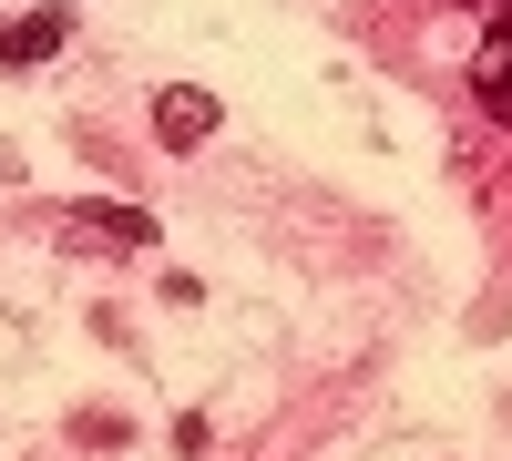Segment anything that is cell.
Masks as SVG:
<instances>
[{
	"label": "cell",
	"mask_w": 512,
	"mask_h": 461,
	"mask_svg": "<svg viewBox=\"0 0 512 461\" xmlns=\"http://www.w3.org/2000/svg\"><path fill=\"white\" fill-rule=\"evenodd\" d=\"M52 236L62 246H82V257H93V246H103V257H154V216H144V205H62V216H52Z\"/></svg>",
	"instance_id": "1"
},
{
	"label": "cell",
	"mask_w": 512,
	"mask_h": 461,
	"mask_svg": "<svg viewBox=\"0 0 512 461\" xmlns=\"http://www.w3.org/2000/svg\"><path fill=\"white\" fill-rule=\"evenodd\" d=\"M216 123H226V103L216 93H205V82H164V93H154V144H205V134H216Z\"/></svg>",
	"instance_id": "2"
},
{
	"label": "cell",
	"mask_w": 512,
	"mask_h": 461,
	"mask_svg": "<svg viewBox=\"0 0 512 461\" xmlns=\"http://www.w3.org/2000/svg\"><path fill=\"white\" fill-rule=\"evenodd\" d=\"M62 41H72V0H31L21 21H0V62L31 72V62H52Z\"/></svg>",
	"instance_id": "3"
},
{
	"label": "cell",
	"mask_w": 512,
	"mask_h": 461,
	"mask_svg": "<svg viewBox=\"0 0 512 461\" xmlns=\"http://www.w3.org/2000/svg\"><path fill=\"white\" fill-rule=\"evenodd\" d=\"M472 93H482V103H492V113L512 123V41H502V31L482 41V62H472Z\"/></svg>",
	"instance_id": "4"
},
{
	"label": "cell",
	"mask_w": 512,
	"mask_h": 461,
	"mask_svg": "<svg viewBox=\"0 0 512 461\" xmlns=\"http://www.w3.org/2000/svg\"><path fill=\"white\" fill-rule=\"evenodd\" d=\"M72 441H82V451H113V441H123V421H113V410H82Z\"/></svg>",
	"instance_id": "5"
}]
</instances>
